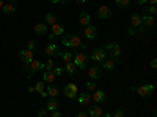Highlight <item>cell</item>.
<instances>
[{
	"mask_svg": "<svg viewBox=\"0 0 157 117\" xmlns=\"http://www.w3.org/2000/svg\"><path fill=\"white\" fill-rule=\"evenodd\" d=\"M36 34H47V25L46 23H36L33 27Z\"/></svg>",
	"mask_w": 157,
	"mask_h": 117,
	"instance_id": "cell-20",
	"label": "cell"
},
{
	"mask_svg": "<svg viewBox=\"0 0 157 117\" xmlns=\"http://www.w3.org/2000/svg\"><path fill=\"white\" fill-rule=\"evenodd\" d=\"M27 90H29V92H35V87H33V86H29Z\"/></svg>",
	"mask_w": 157,
	"mask_h": 117,
	"instance_id": "cell-48",
	"label": "cell"
},
{
	"mask_svg": "<svg viewBox=\"0 0 157 117\" xmlns=\"http://www.w3.org/2000/svg\"><path fill=\"white\" fill-rule=\"evenodd\" d=\"M140 17H141V22H143V25H145L146 28H154L155 20H154V17H152V16H149L148 12H143V14H141Z\"/></svg>",
	"mask_w": 157,
	"mask_h": 117,
	"instance_id": "cell-10",
	"label": "cell"
},
{
	"mask_svg": "<svg viewBox=\"0 0 157 117\" xmlns=\"http://www.w3.org/2000/svg\"><path fill=\"white\" fill-rule=\"evenodd\" d=\"M30 69L35 70V72L41 70V69H44V62H43V61H39V59H33V61L30 62Z\"/></svg>",
	"mask_w": 157,
	"mask_h": 117,
	"instance_id": "cell-21",
	"label": "cell"
},
{
	"mask_svg": "<svg viewBox=\"0 0 157 117\" xmlns=\"http://www.w3.org/2000/svg\"><path fill=\"white\" fill-rule=\"evenodd\" d=\"M61 44L64 47H72V48H82V45H83L78 34H64L61 37Z\"/></svg>",
	"mask_w": 157,
	"mask_h": 117,
	"instance_id": "cell-1",
	"label": "cell"
},
{
	"mask_svg": "<svg viewBox=\"0 0 157 117\" xmlns=\"http://www.w3.org/2000/svg\"><path fill=\"white\" fill-rule=\"evenodd\" d=\"M110 59H113L115 64L121 61V47H120V45H116V47L110 51Z\"/></svg>",
	"mask_w": 157,
	"mask_h": 117,
	"instance_id": "cell-14",
	"label": "cell"
},
{
	"mask_svg": "<svg viewBox=\"0 0 157 117\" xmlns=\"http://www.w3.org/2000/svg\"><path fill=\"white\" fill-rule=\"evenodd\" d=\"M27 50H30V51H36L38 50V44L33 41V39H30V41L27 42Z\"/></svg>",
	"mask_w": 157,
	"mask_h": 117,
	"instance_id": "cell-33",
	"label": "cell"
},
{
	"mask_svg": "<svg viewBox=\"0 0 157 117\" xmlns=\"http://www.w3.org/2000/svg\"><path fill=\"white\" fill-rule=\"evenodd\" d=\"M46 109L47 111H58L60 109V103H58V100H57V97H50L49 100H47V106H46Z\"/></svg>",
	"mask_w": 157,
	"mask_h": 117,
	"instance_id": "cell-12",
	"label": "cell"
},
{
	"mask_svg": "<svg viewBox=\"0 0 157 117\" xmlns=\"http://www.w3.org/2000/svg\"><path fill=\"white\" fill-rule=\"evenodd\" d=\"M24 70H25V72L30 70V64H29V62H24Z\"/></svg>",
	"mask_w": 157,
	"mask_h": 117,
	"instance_id": "cell-42",
	"label": "cell"
},
{
	"mask_svg": "<svg viewBox=\"0 0 157 117\" xmlns=\"http://www.w3.org/2000/svg\"><path fill=\"white\" fill-rule=\"evenodd\" d=\"M46 22H47V25H54V23H57V22H58L57 14H54V12H47V14H46Z\"/></svg>",
	"mask_w": 157,
	"mask_h": 117,
	"instance_id": "cell-25",
	"label": "cell"
},
{
	"mask_svg": "<svg viewBox=\"0 0 157 117\" xmlns=\"http://www.w3.org/2000/svg\"><path fill=\"white\" fill-rule=\"evenodd\" d=\"M63 94H64V97H68V98H75V97L78 95L77 84H74V83H68L66 86H64V89H63Z\"/></svg>",
	"mask_w": 157,
	"mask_h": 117,
	"instance_id": "cell-3",
	"label": "cell"
},
{
	"mask_svg": "<svg viewBox=\"0 0 157 117\" xmlns=\"http://www.w3.org/2000/svg\"><path fill=\"white\" fill-rule=\"evenodd\" d=\"M19 58L22 59V62H32L33 59H35V55H33V51H30V50H27V48H24V50H21L19 51Z\"/></svg>",
	"mask_w": 157,
	"mask_h": 117,
	"instance_id": "cell-9",
	"label": "cell"
},
{
	"mask_svg": "<svg viewBox=\"0 0 157 117\" xmlns=\"http://www.w3.org/2000/svg\"><path fill=\"white\" fill-rule=\"evenodd\" d=\"M52 117H63L60 111H52Z\"/></svg>",
	"mask_w": 157,
	"mask_h": 117,
	"instance_id": "cell-40",
	"label": "cell"
},
{
	"mask_svg": "<svg viewBox=\"0 0 157 117\" xmlns=\"http://www.w3.org/2000/svg\"><path fill=\"white\" fill-rule=\"evenodd\" d=\"M33 75H35V70H29V73H27V78H29V80H32V78H33Z\"/></svg>",
	"mask_w": 157,
	"mask_h": 117,
	"instance_id": "cell-41",
	"label": "cell"
},
{
	"mask_svg": "<svg viewBox=\"0 0 157 117\" xmlns=\"http://www.w3.org/2000/svg\"><path fill=\"white\" fill-rule=\"evenodd\" d=\"M63 72H64V69L61 66H54V69H52V73H54L55 76H61Z\"/></svg>",
	"mask_w": 157,
	"mask_h": 117,
	"instance_id": "cell-32",
	"label": "cell"
},
{
	"mask_svg": "<svg viewBox=\"0 0 157 117\" xmlns=\"http://www.w3.org/2000/svg\"><path fill=\"white\" fill-rule=\"evenodd\" d=\"M127 33H129V34H135V33H137V30H135L134 27H129V28H127Z\"/></svg>",
	"mask_w": 157,
	"mask_h": 117,
	"instance_id": "cell-39",
	"label": "cell"
},
{
	"mask_svg": "<svg viewBox=\"0 0 157 117\" xmlns=\"http://www.w3.org/2000/svg\"><path fill=\"white\" fill-rule=\"evenodd\" d=\"M115 5L118 8H127L130 5V0H115Z\"/></svg>",
	"mask_w": 157,
	"mask_h": 117,
	"instance_id": "cell-29",
	"label": "cell"
},
{
	"mask_svg": "<svg viewBox=\"0 0 157 117\" xmlns=\"http://www.w3.org/2000/svg\"><path fill=\"white\" fill-rule=\"evenodd\" d=\"M98 17L99 19H110L112 17V9L107 5H102L98 8Z\"/></svg>",
	"mask_w": 157,
	"mask_h": 117,
	"instance_id": "cell-8",
	"label": "cell"
},
{
	"mask_svg": "<svg viewBox=\"0 0 157 117\" xmlns=\"http://www.w3.org/2000/svg\"><path fill=\"white\" fill-rule=\"evenodd\" d=\"M75 98H77V101L80 103V105H88V103L91 101V94L83 92V94H80V95H77Z\"/></svg>",
	"mask_w": 157,
	"mask_h": 117,
	"instance_id": "cell-19",
	"label": "cell"
},
{
	"mask_svg": "<svg viewBox=\"0 0 157 117\" xmlns=\"http://www.w3.org/2000/svg\"><path fill=\"white\" fill-rule=\"evenodd\" d=\"M135 90H137V94H138L140 97L146 98V97H151V95H152V92H154V84H143V86L137 87Z\"/></svg>",
	"mask_w": 157,
	"mask_h": 117,
	"instance_id": "cell-5",
	"label": "cell"
},
{
	"mask_svg": "<svg viewBox=\"0 0 157 117\" xmlns=\"http://www.w3.org/2000/svg\"><path fill=\"white\" fill-rule=\"evenodd\" d=\"M46 92H47V95L49 97H57L58 94H60V89L55 86V84H46Z\"/></svg>",
	"mask_w": 157,
	"mask_h": 117,
	"instance_id": "cell-18",
	"label": "cell"
},
{
	"mask_svg": "<svg viewBox=\"0 0 157 117\" xmlns=\"http://www.w3.org/2000/svg\"><path fill=\"white\" fill-rule=\"evenodd\" d=\"M90 59H93L94 62H102L104 59H105L107 58V55H105V50H104V48H94L93 51H91V55L88 56Z\"/></svg>",
	"mask_w": 157,
	"mask_h": 117,
	"instance_id": "cell-4",
	"label": "cell"
},
{
	"mask_svg": "<svg viewBox=\"0 0 157 117\" xmlns=\"http://www.w3.org/2000/svg\"><path fill=\"white\" fill-rule=\"evenodd\" d=\"M75 117H88V114H85V112H82V111H80V112H77V115H75Z\"/></svg>",
	"mask_w": 157,
	"mask_h": 117,
	"instance_id": "cell-44",
	"label": "cell"
},
{
	"mask_svg": "<svg viewBox=\"0 0 157 117\" xmlns=\"http://www.w3.org/2000/svg\"><path fill=\"white\" fill-rule=\"evenodd\" d=\"M88 75L91 78V81H98L99 78H101V69L98 66H93V67H90L88 69Z\"/></svg>",
	"mask_w": 157,
	"mask_h": 117,
	"instance_id": "cell-13",
	"label": "cell"
},
{
	"mask_svg": "<svg viewBox=\"0 0 157 117\" xmlns=\"http://www.w3.org/2000/svg\"><path fill=\"white\" fill-rule=\"evenodd\" d=\"M3 5H5V3H3V0H0V9L3 8Z\"/></svg>",
	"mask_w": 157,
	"mask_h": 117,
	"instance_id": "cell-52",
	"label": "cell"
},
{
	"mask_svg": "<svg viewBox=\"0 0 157 117\" xmlns=\"http://www.w3.org/2000/svg\"><path fill=\"white\" fill-rule=\"evenodd\" d=\"M116 45H118V42H115V41H112V42H107L105 45H104V47H105L104 50H109V51H112V50H113Z\"/></svg>",
	"mask_w": 157,
	"mask_h": 117,
	"instance_id": "cell-35",
	"label": "cell"
},
{
	"mask_svg": "<svg viewBox=\"0 0 157 117\" xmlns=\"http://www.w3.org/2000/svg\"><path fill=\"white\" fill-rule=\"evenodd\" d=\"M151 67H152V69H155V67H157V61H155V59H152V61H151Z\"/></svg>",
	"mask_w": 157,
	"mask_h": 117,
	"instance_id": "cell-45",
	"label": "cell"
},
{
	"mask_svg": "<svg viewBox=\"0 0 157 117\" xmlns=\"http://www.w3.org/2000/svg\"><path fill=\"white\" fill-rule=\"evenodd\" d=\"M88 115L90 117H101L102 115V108L98 105H93V106H90V109H88Z\"/></svg>",
	"mask_w": 157,
	"mask_h": 117,
	"instance_id": "cell-16",
	"label": "cell"
},
{
	"mask_svg": "<svg viewBox=\"0 0 157 117\" xmlns=\"http://www.w3.org/2000/svg\"><path fill=\"white\" fill-rule=\"evenodd\" d=\"M2 11H3V12H6V14H13V12L16 11V8H14V5H11V3H6V5H3Z\"/></svg>",
	"mask_w": 157,
	"mask_h": 117,
	"instance_id": "cell-28",
	"label": "cell"
},
{
	"mask_svg": "<svg viewBox=\"0 0 157 117\" xmlns=\"http://www.w3.org/2000/svg\"><path fill=\"white\" fill-rule=\"evenodd\" d=\"M55 75L52 73V72H44L43 73V81L44 83H49V84H54V81H55Z\"/></svg>",
	"mask_w": 157,
	"mask_h": 117,
	"instance_id": "cell-22",
	"label": "cell"
},
{
	"mask_svg": "<svg viewBox=\"0 0 157 117\" xmlns=\"http://www.w3.org/2000/svg\"><path fill=\"white\" fill-rule=\"evenodd\" d=\"M135 2H137V3H140V5H143V3H146L148 0H135Z\"/></svg>",
	"mask_w": 157,
	"mask_h": 117,
	"instance_id": "cell-47",
	"label": "cell"
},
{
	"mask_svg": "<svg viewBox=\"0 0 157 117\" xmlns=\"http://www.w3.org/2000/svg\"><path fill=\"white\" fill-rule=\"evenodd\" d=\"M52 34H54L55 37H60L63 33H64V27H63V25L61 23H54V25H52V31H50Z\"/></svg>",
	"mask_w": 157,
	"mask_h": 117,
	"instance_id": "cell-17",
	"label": "cell"
},
{
	"mask_svg": "<svg viewBox=\"0 0 157 117\" xmlns=\"http://www.w3.org/2000/svg\"><path fill=\"white\" fill-rule=\"evenodd\" d=\"M148 11H149V16H154L155 12H157V6H155V5H151V6L148 8Z\"/></svg>",
	"mask_w": 157,
	"mask_h": 117,
	"instance_id": "cell-37",
	"label": "cell"
},
{
	"mask_svg": "<svg viewBox=\"0 0 157 117\" xmlns=\"http://www.w3.org/2000/svg\"><path fill=\"white\" fill-rule=\"evenodd\" d=\"M78 23H80L82 27H86V25H90V14H88V12H82L80 17H78Z\"/></svg>",
	"mask_w": 157,
	"mask_h": 117,
	"instance_id": "cell-23",
	"label": "cell"
},
{
	"mask_svg": "<svg viewBox=\"0 0 157 117\" xmlns=\"http://www.w3.org/2000/svg\"><path fill=\"white\" fill-rule=\"evenodd\" d=\"M85 2H86V0H75V3H77V5H83Z\"/></svg>",
	"mask_w": 157,
	"mask_h": 117,
	"instance_id": "cell-46",
	"label": "cell"
},
{
	"mask_svg": "<svg viewBox=\"0 0 157 117\" xmlns=\"http://www.w3.org/2000/svg\"><path fill=\"white\" fill-rule=\"evenodd\" d=\"M47 39H49V41H50V42H54V39H55V36H54V34H52V33H49V36H47Z\"/></svg>",
	"mask_w": 157,
	"mask_h": 117,
	"instance_id": "cell-43",
	"label": "cell"
},
{
	"mask_svg": "<svg viewBox=\"0 0 157 117\" xmlns=\"http://www.w3.org/2000/svg\"><path fill=\"white\" fill-rule=\"evenodd\" d=\"M85 86H86V89H88V90H91V92H94V90L98 89V86H96V81H88Z\"/></svg>",
	"mask_w": 157,
	"mask_h": 117,
	"instance_id": "cell-34",
	"label": "cell"
},
{
	"mask_svg": "<svg viewBox=\"0 0 157 117\" xmlns=\"http://www.w3.org/2000/svg\"><path fill=\"white\" fill-rule=\"evenodd\" d=\"M91 100H94L96 103H104V101H107V95H105V92L104 90H94L93 92V95H91Z\"/></svg>",
	"mask_w": 157,
	"mask_h": 117,
	"instance_id": "cell-11",
	"label": "cell"
},
{
	"mask_svg": "<svg viewBox=\"0 0 157 117\" xmlns=\"http://www.w3.org/2000/svg\"><path fill=\"white\" fill-rule=\"evenodd\" d=\"M149 2H151V5H155V3H157V0H149Z\"/></svg>",
	"mask_w": 157,
	"mask_h": 117,
	"instance_id": "cell-53",
	"label": "cell"
},
{
	"mask_svg": "<svg viewBox=\"0 0 157 117\" xmlns=\"http://www.w3.org/2000/svg\"><path fill=\"white\" fill-rule=\"evenodd\" d=\"M64 69H66V72L72 76L74 73H75V70H77V66H75V64L71 61V62H66V67H64Z\"/></svg>",
	"mask_w": 157,
	"mask_h": 117,
	"instance_id": "cell-26",
	"label": "cell"
},
{
	"mask_svg": "<svg viewBox=\"0 0 157 117\" xmlns=\"http://www.w3.org/2000/svg\"><path fill=\"white\" fill-rule=\"evenodd\" d=\"M54 66H55L54 59H47V62H44V69H46V72H52Z\"/></svg>",
	"mask_w": 157,
	"mask_h": 117,
	"instance_id": "cell-30",
	"label": "cell"
},
{
	"mask_svg": "<svg viewBox=\"0 0 157 117\" xmlns=\"http://www.w3.org/2000/svg\"><path fill=\"white\" fill-rule=\"evenodd\" d=\"M44 89H46V83H44V81H38L36 86H35V92H39V94H41Z\"/></svg>",
	"mask_w": 157,
	"mask_h": 117,
	"instance_id": "cell-31",
	"label": "cell"
},
{
	"mask_svg": "<svg viewBox=\"0 0 157 117\" xmlns=\"http://www.w3.org/2000/svg\"><path fill=\"white\" fill-rule=\"evenodd\" d=\"M72 51H64V53H60V58L64 61V62H71L72 61Z\"/></svg>",
	"mask_w": 157,
	"mask_h": 117,
	"instance_id": "cell-27",
	"label": "cell"
},
{
	"mask_svg": "<svg viewBox=\"0 0 157 117\" xmlns=\"http://www.w3.org/2000/svg\"><path fill=\"white\" fill-rule=\"evenodd\" d=\"M49 2H50V3H54V5H55V3H58V0H49Z\"/></svg>",
	"mask_w": 157,
	"mask_h": 117,
	"instance_id": "cell-51",
	"label": "cell"
},
{
	"mask_svg": "<svg viewBox=\"0 0 157 117\" xmlns=\"http://www.w3.org/2000/svg\"><path fill=\"white\" fill-rule=\"evenodd\" d=\"M101 117H112V114H110V112H105V114H102Z\"/></svg>",
	"mask_w": 157,
	"mask_h": 117,
	"instance_id": "cell-49",
	"label": "cell"
},
{
	"mask_svg": "<svg viewBox=\"0 0 157 117\" xmlns=\"http://www.w3.org/2000/svg\"><path fill=\"white\" fill-rule=\"evenodd\" d=\"M47 112H49V111H47L46 108H44V109H39V111H38V117H46Z\"/></svg>",
	"mask_w": 157,
	"mask_h": 117,
	"instance_id": "cell-38",
	"label": "cell"
},
{
	"mask_svg": "<svg viewBox=\"0 0 157 117\" xmlns=\"http://www.w3.org/2000/svg\"><path fill=\"white\" fill-rule=\"evenodd\" d=\"M88 59L90 58L86 56V53H83V51H75L74 56H72V62L78 69H85L88 66Z\"/></svg>",
	"mask_w": 157,
	"mask_h": 117,
	"instance_id": "cell-2",
	"label": "cell"
},
{
	"mask_svg": "<svg viewBox=\"0 0 157 117\" xmlns=\"http://www.w3.org/2000/svg\"><path fill=\"white\" fill-rule=\"evenodd\" d=\"M101 64H102V67L105 69V70H113V69H115V62H113V59H107V58H105Z\"/></svg>",
	"mask_w": 157,
	"mask_h": 117,
	"instance_id": "cell-24",
	"label": "cell"
},
{
	"mask_svg": "<svg viewBox=\"0 0 157 117\" xmlns=\"http://www.w3.org/2000/svg\"><path fill=\"white\" fill-rule=\"evenodd\" d=\"M82 34L86 37V39H96V36H98V28L94 27V25H86V27H83V30H82Z\"/></svg>",
	"mask_w": 157,
	"mask_h": 117,
	"instance_id": "cell-6",
	"label": "cell"
},
{
	"mask_svg": "<svg viewBox=\"0 0 157 117\" xmlns=\"http://www.w3.org/2000/svg\"><path fill=\"white\" fill-rule=\"evenodd\" d=\"M0 12H2V9H0Z\"/></svg>",
	"mask_w": 157,
	"mask_h": 117,
	"instance_id": "cell-54",
	"label": "cell"
},
{
	"mask_svg": "<svg viewBox=\"0 0 157 117\" xmlns=\"http://www.w3.org/2000/svg\"><path fill=\"white\" fill-rule=\"evenodd\" d=\"M112 117H124V111H123V109H116V111L112 114Z\"/></svg>",
	"mask_w": 157,
	"mask_h": 117,
	"instance_id": "cell-36",
	"label": "cell"
},
{
	"mask_svg": "<svg viewBox=\"0 0 157 117\" xmlns=\"http://www.w3.org/2000/svg\"><path fill=\"white\" fill-rule=\"evenodd\" d=\"M58 3H63L64 5V3H68V0H58Z\"/></svg>",
	"mask_w": 157,
	"mask_h": 117,
	"instance_id": "cell-50",
	"label": "cell"
},
{
	"mask_svg": "<svg viewBox=\"0 0 157 117\" xmlns=\"http://www.w3.org/2000/svg\"><path fill=\"white\" fill-rule=\"evenodd\" d=\"M141 25H143V22H141L140 14H138V12H134V14L130 16V27H134L137 30L138 27H141Z\"/></svg>",
	"mask_w": 157,
	"mask_h": 117,
	"instance_id": "cell-15",
	"label": "cell"
},
{
	"mask_svg": "<svg viewBox=\"0 0 157 117\" xmlns=\"http://www.w3.org/2000/svg\"><path fill=\"white\" fill-rule=\"evenodd\" d=\"M44 51H46V55H49V56H60V48H58V45L55 44V42H49L47 45H46V48H44Z\"/></svg>",
	"mask_w": 157,
	"mask_h": 117,
	"instance_id": "cell-7",
	"label": "cell"
}]
</instances>
